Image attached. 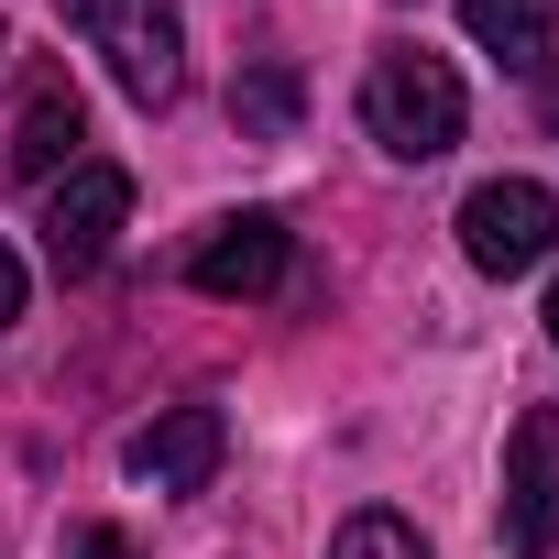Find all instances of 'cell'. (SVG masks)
<instances>
[{"mask_svg":"<svg viewBox=\"0 0 559 559\" xmlns=\"http://www.w3.org/2000/svg\"><path fill=\"white\" fill-rule=\"evenodd\" d=\"M56 23L110 67L132 110H176L187 88V0H56Z\"/></svg>","mask_w":559,"mask_h":559,"instance_id":"obj_1","label":"cell"},{"mask_svg":"<svg viewBox=\"0 0 559 559\" xmlns=\"http://www.w3.org/2000/svg\"><path fill=\"white\" fill-rule=\"evenodd\" d=\"M461 121H472V99H461L450 56L395 45V56H373V67H362V132H373L395 165H439V154L461 143Z\"/></svg>","mask_w":559,"mask_h":559,"instance_id":"obj_2","label":"cell"},{"mask_svg":"<svg viewBox=\"0 0 559 559\" xmlns=\"http://www.w3.org/2000/svg\"><path fill=\"white\" fill-rule=\"evenodd\" d=\"M461 252H472V274H537L559 252V198L537 176H483L461 198Z\"/></svg>","mask_w":559,"mask_h":559,"instance_id":"obj_3","label":"cell"},{"mask_svg":"<svg viewBox=\"0 0 559 559\" xmlns=\"http://www.w3.org/2000/svg\"><path fill=\"white\" fill-rule=\"evenodd\" d=\"M297 274V230L274 219V209H241V219H209L198 230V252H187V286L198 297H230V308H252V297H274Z\"/></svg>","mask_w":559,"mask_h":559,"instance_id":"obj_4","label":"cell"},{"mask_svg":"<svg viewBox=\"0 0 559 559\" xmlns=\"http://www.w3.org/2000/svg\"><path fill=\"white\" fill-rule=\"evenodd\" d=\"M504 559H559V406L504 428Z\"/></svg>","mask_w":559,"mask_h":559,"instance_id":"obj_5","label":"cell"},{"mask_svg":"<svg viewBox=\"0 0 559 559\" xmlns=\"http://www.w3.org/2000/svg\"><path fill=\"white\" fill-rule=\"evenodd\" d=\"M121 219H132V176H121V165H67V187L45 198V252H56V274L110 263Z\"/></svg>","mask_w":559,"mask_h":559,"instance_id":"obj_6","label":"cell"},{"mask_svg":"<svg viewBox=\"0 0 559 559\" xmlns=\"http://www.w3.org/2000/svg\"><path fill=\"white\" fill-rule=\"evenodd\" d=\"M219 450H230V417H219V406H165L154 428H132L121 472H132L143 493H209Z\"/></svg>","mask_w":559,"mask_h":559,"instance_id":"obj_7","label":"cell"},{"mask_svg":"<svg viewBox=\"0 0 559 559\" xmlns=\"http://www.w3.org/2000/svg\"><path fill=\"white\" fill-rule=\"evenodd\" d=\"M78 143H88V110H78V88H67V78H45V88L23 99L12 143H0V176H23V187H45L56 165H78Z\"/></svg>","mask_w":559,"mask_h":559,"instance_id":"obj_8","label":"cell"},{"mask_svg":"<svg viewBox=\"0 0 559 559\" xmlns=\"http://www.w3.org/2000/svg\"><path fill=\"white\" fill-rule=\"evenodd\" d=\"M548 23H559V0H461V34L493 56V67H548Z\"/></svg>","mask_w":559,"mask_h":559,"instance_id":"obj_9","label":"cell"},{"mask_svg":"<svg viewBox=\"0 0 559 559\" xmlns=\"http://www.w3.org/2000/svg\"><path fill=\"white\" fill-rule=\"evenodd\" d=\"M230 121H241V132H263V143H286V132H297V67H274V56H263V67H241Z\"/></svg>","mask_w":559,"mask_h":559,"instance_id":"obj_10","label":"cell"},{"mask_svg":"<svg viewBox=\"0 0 559 559\" xmlns=\"http://www.w3.org/2000/svg\"><path fill=\"white\" fill-rule=\"evenodd\" d=\"M330 559H428V537H417L406 515H384V504H362V515H341V537H330Z\"/></svg>","mask_w":559,"mask_h":559,"instance_id":"obj_11","label":"cell"},{"mask_svg":"<svg viewBox=\"0 0 559 559\" xmlns=\"http://www.w3.org/2000/svg\"><path fill=\"white\" fill-rule=\"evenodd\" d=\"M23 297H34V286H23V252H12V241H0V330H12V319H23Z\"/></svg>","mask_w":559,"mask_h":559,"instance_id":"obj_12","label":"cell"},{"mask_svg":"<svg viewBox=\"0 0 559 559\" xmlns=\"http://www.w3.org/2000/svg\"><path fill=\"white\" fill-rule=\"evenodd\" d=\"M67 559H132V537H121V526H78V537H67Z\"/></svg>","mask_w":559,"mask_h":559,"instance_id":"obj_13","label":"cell"},{"mask_svg":"<svg viewBox=\"0 0 559 559\" xmlns=\"http://www.w3.org/2000/svg\"><path fill=\"white\" fill-rule=\"evenodd\" d=\"M548 352H559V274H548Z\"/></svg>","mask_w":559,"mask_h":559,"instance_id":"obj_14","label":"cell"},{"mask_svg":"<svg viewBox=\"0 0 559 559\" xmlns=\"http://www.w3.org/2000/svg\"><path fill=\"white\" fill-rule=\"evenodd\" d=\"M0 56H12V34H0Z\"/></svg>","mask_w":559,"mask_h":559,"instance_id":"obj_15","label":"cell"}]
</instances>
